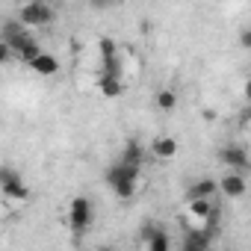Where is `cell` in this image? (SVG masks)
Instances as JSON below:
<instances>
[{"label":"cell","mask_w":251,"mask_h":251,"mask_svg":"<svg viewBox=\"0 0 251 251\" xmlns=\"http://www.w3.org/2000/svg\"><path fill=\"white\" fill-rule=\"evenodd\" d=\"M56 18V9L45 0H33V3H24L21 12H18V21L24 27H45V24H53Z\"/></svg>","instance_id":"2"},{"label":"cell","mask_w":251,"mask_h":251,"mask_svg":"<svg viewBox=\"0 0 251 251\" xmlns=\"http://www.w3.org/2000/svg\"><path fill=\"white\" fill-rule=\"evenodd\" d=\"M9 59H12V50H9L3 42H0V65H3V62H9Z\"/></svg>","instance_id":"22"},{"label":"cell","mask_w":251,"mask_h":251,"mask_svg":"<svg viewBox=\"0 0 251 251\" xmlns=\"http://www.w3.org/2000/svg\"><path fill=\"white\" fill-rule=\"evenodd\" d=\"M142 239H145V248H148V251H172V239H169V233H166L163 227L145 225Z\"/></svg>","instance_id":"8"},{"label":"cell","mask_w":251,"mask_h":251,"mask_svg":"<svg viewBox=\"0 0 251 251\" xmlns=\"http://www.w3.org/2000/svg\"><path fill=\"white\" fill-rule=\"evenodd\" d=\"M0 192H3V198H6V201H27V198H30V186H27L21 177L9 180L6 186H0Z\"/></svg>","instance_id":"13"},{"label":"cell","mask_w":251,"mask_h":251,"mask_svg":"<svg viewBox=\"0 0 251 251\" xmlns=\"http://www.w3.org/2000/svg\"><path fill=\"white\" fill-rule=\"evenodd\" d=\"M30 68H33L36 74H42V77H53V74L59 71V59H56L53 53H45V50H42V53L30 62Z\"/></svg>","instance_id":"10"},{"label":"cell","mask_w":251,"mask_h":251,"mask_svg":"<svg viewBox=\"0 0 251 251\" xmlns=\"http://www.w3.org/2000/svg\"><path fill=\"white\" fill-rule=\"evenodd\" d=\"M142 160H145V151L136 139H130L127 145H124V154H121V166H130V169H142Z\"/></svg>","instance_id":"12"},{"label":"cell","mask_w":251,"mask_h":251,"mask_svg":"<svg viewBox=\"0 0 251 251\" xmlns=\"http://www.w3.org/2000/svg\"><path fill=\"white\" fill-rule=\"evenodd\" d=\"M216 186H219V192H225L227 198H242V195H245V189H248V180H245V175L225 172V177H222V180H216Z\"/></svg>","instance_id":"7"},{"label":"cell","mask_w":251,"mask_h":251,"mask_svg":"<svg viewBox=\"0 0 251 251\" xmlns=\"http://www.w3.org/2000/svg\"><path fill=\"white\" fill-rule=\"evenodd\" d=\"M121 59L115 56V59H106V62H100V77H112V80H121Z\"/></svg>","instance_id":"18"},{"label":"cell","mask_w":251,"mask_h":251,"mask_svg":"<svg viewBox=\"0 0 251 251\" xmlns=\"http://www.w3.org/2000/svg\"><path fill=\"white\" fill-rule=\"evenodd\" d=\"M92 219H95V204H92L86 195H77V198L71 201V210H68V225H71V230H74L77 236L86 233L89 225H92Z\"/></svg>","instance_id":"3"},{"label":"cell","mask_w":251,"mask_h":251,"mask_svg":"<svg viewBox=\"0 0 251 251\" xmlns=\"http://www.w3.org/2000/svg\"><path fill=\"white\" fill-rule=\"evenodd\" d=\"M136 180H139V169L121 166V163H115V166L106 169V183H109V189H112L118 198H124V201L136 195Z\"/></svg>","instance_id":"1"},{"label":"cell","mask_w":251,"mask_h":251,"mask_svg":"<svg viewBox=\"0 0 251 251\" xmlns=\"http://www.w3.org/2000/svg\"><path fill=\"white\" fill-rule=\"evenodd\" d=\"M15 177H21V175L15 172V166H0V186H6V183L15 180Z\"/></svg>","instance_id":"20"},{"label":"cell","mask_w":251,"mask_h":251,"mask_svg":"<svg viewBox=\"0 0 251 251\" xmlns=\"http://www.w3.org/2000/svg\"><path fill=\"white\" fill-rule=\"evenodd\" d=\"M216 192H219L216 180H213V177H201V180H195V183L186 189V198H189V201H210Z\"/></svg>","instance_id":"9"},{"label":"cell","mask_w":251,"mask_h":251,"mask_svg":"<svg viewBox=\"0 0 251 251\" xmlns=\"http://www.w3.org/2000/svg\"><path fill=\"white\" fill-rule=\"evenodd\" d=\"M204 118H207V121H216V109L207 106V109H204Z\"/></svg>","instance_id":"23"},{"label":"cell","mask_w":251,"mask_h":251,"mask_svg":"<svg viewBox=\"0 0 251 251\" xmlns=\"http://www.w3.org/2000/svg\"><path fill=\"white\" fill-rule=\"evenodd\" d=\"M98 50H100V62H106V59H115V56H118V45H115L112 39H106V36L98 42Z\"/></svg>","instance_id":"19"},{"label":"cell","mask_w":251,"mask_h":251,"mask_svg":"<svg viewBox=\"0 0 251 251\" xmlns=\"http://www.w3.org/2000/svg\"><path fill=\"white\" fill-rule=\"evenodd\" d=\"M98 89H100V95H106V98H118L121 95V80H112V77H98Z\"/></svg>","instance_id":"16"},{"label":"cell","mask_w":251,"mask_h":251,"mask_svg":"<svg viewBox=\"0 0 251 251\" xmlns=\"http://www.w3.org/2000/svg\"><path fill=\"white\" fill-rule=\"evenodd\" d=\"M213 230L210 227H198V230H189L180 242V251H213Z\"/></svg>","instance_id":"5"},{"label":"cell","mask_w":251,"mask_h":251,"mask_svg":"<svg viewBox=\"0 0 251 251\" xmlns=\"http://www.w3.org/2000/svg\"><path fill=\"white\" fill-rule=\"evenodd\" d=\"M98 251H115V248H109V245H100V248H98Z\"/></svg>","instance_id":"24"},{"label":"cell","mask_w":251,"mask_h":251,"mask_svg":"<svg viewBox=\"0 0 251 251\" xmlns=\"http://www.w3.org/2000/svg\"><path fill=\"white\" fill-rule=\"evenodd\" d=\"M157 106H160L163 112H172V109L177 106V92H175V89H163V92H157Z\"/></svg>","instance_id":"17"},{"label":"cell","mask_w":251,"mask_h":251,"mask_svg":"<svg viewBox=\"0 0 251 251\" xmlns=\"http://www.w3.org/2000/svg\"><path fill=\"white\" fill-rule=\"evenodd\" d=\"M189 213H192L195 219H201V222H213L219 210H216L213 201H189Z\"/></svg>","instance_id":"14"},{"label":"cell","mask_w":251,"mask_h":251,"mask_svg":"<svg viewBox=\"0 0 251 251\" xmlns=\"http://www.w3.org/2000/svg\"><path fill=\"white\" fill-rule=\"evenodd\" d=\"M6 48L12 50V56L18 53L24 62H33V59L42 53V48H39V42H36V36H33V33H24L21 39H15V42H12V45H6Z\"/></svg>","instance_id":"6"},{"label":"cell","mask_w":251,"mask_h":251,"mask_svg":"<svg viewBox=\"0 0 251 251\" xmlns=\"http://www.w3.org/2000/svg\"><path fill=\"white\" fill-rule=\"evenodd\" d=\"M151 151H154V157H157V160H172V157H177L180 145H177V139H175V136H160V139H154Z\"/></svg>","instance_id":"11"},{"label":"cell","mask_w":251,"mask_h":251,"mask_svg":"<svg viewBox=\"0 0 251 251\" xmlns=\"http://www.w3.org/2000/svg\"><path fill=\"white\" fill-rule=\"evenodd\" d=\"M239 45H242L245 50L251 48V27H245V30H242V36H239Z\"/></svg>","instance_id":"21"},{"label":"cell","mask_w":251,"mask_h":251,"mask_svg":"<svg viewBox=\"0 0 251 251\" xmlns=\"http://www.w3.org/2000/svg\"><path fill=\"white\" fill-rule=\"evenodd\" d=\"M24 33H27V27H24L21 21H15V18H12V21H6L3 27H0V42H3V45H12V42H15V39H21Z\"/></svg>","instance_id":"15"},{"label":"cell","mask_w":251,"mask_h":251,"mask_svg":"<svg viewBox=\"0 0 251 251\" xmlns=\"http://www.w3.org/2000/svg\"><path fill=\"white\" fill-rule=\"evenodd\" d=\"M219 160L227 166V172H236V175H245V172H248V151H245L242 145H227V148H222Z\"/></svg>","instance_id":"4"}]
</instances>
